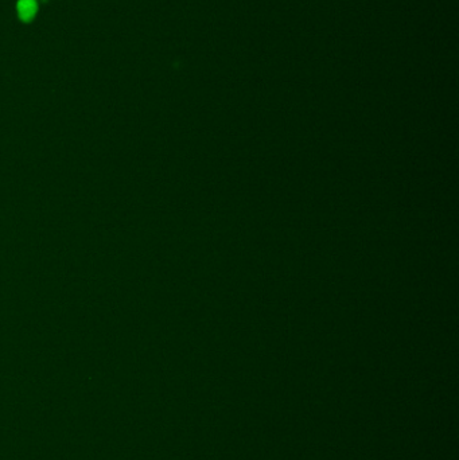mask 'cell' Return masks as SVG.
<instances>
[{
	"label": "cell",
	"mask_w": 459,
	"mask_h": 460,
	"mask_svg": "<svg viewBox=\"0 0 459 460\" xmlns=\"http://www.w3.org/2000/svg\"><path fill=\"white\" fill-rule=\"evenodd\" d=\"M18 11H19V15L22 19L30 20L32 16L35 15V0H20L19 6H18Z\"/></svg>",
	"instance_id": "cell-1"
}]
</instances>
